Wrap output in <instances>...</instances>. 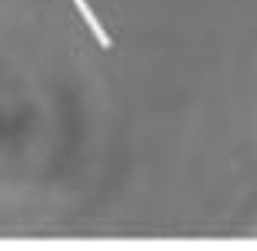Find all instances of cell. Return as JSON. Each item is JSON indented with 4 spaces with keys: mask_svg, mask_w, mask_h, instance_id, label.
<instances>
[{
    "mask_svg": "<svg viewBox=\"0 0 257 251\" xmlns=\"http://www.w3.org/2000/svg\"><path fill=\"white\" fill-rule=\"evenodd\" d=\"M70 4L77 7L80 20L87 24V30L94 34V40H97V44H100L104 50H110V47H114V40H110V34H107V27H104V20H100V17L94 14V7H90V4H87V0H70Z\"/></svg>",
    "mask_w": 257,
    "mask_h": 251,
    "instance_id": "obj_1",
    "label": "cell"
}]
</instances>
